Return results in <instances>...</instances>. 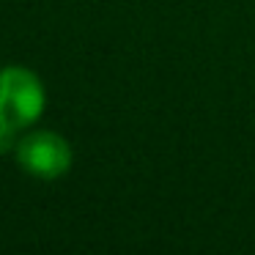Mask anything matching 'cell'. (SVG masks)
<instances>
[{
  "instance_id": "obj_1",
  "label": "cell",
  "mask_w": 255,
  "mask_h": 255,
  "mask_svg": "<svg viewBox=\"0 0 255 255\" xmlns=\"http://www.w3.org/2000/svg\"><path fill=\"white\" fill-rule=\"evenodd\" d=\"M44 85L30 69H0V151L14 145L17 132L36 124L44 113Z\"/></svg>"
},
{
  "instance_id": "obj_2",
  "label": "cell",
  "mask_w": 255,
  "mask_h": 255,
  "mask_svg": "<svg viewBox=\"0 0 255 255\" xmlns=\"http://www.w3.org/2000/svg\"><path fill=\"white\" fill-rule=\"evenodd\" d=\"M14 154H17V162L25 173L44 178V181L61 178L72 167V145L66 143V137L47 132V129L25 134L17 143Z\"/></svg>"
}]
</instances>
